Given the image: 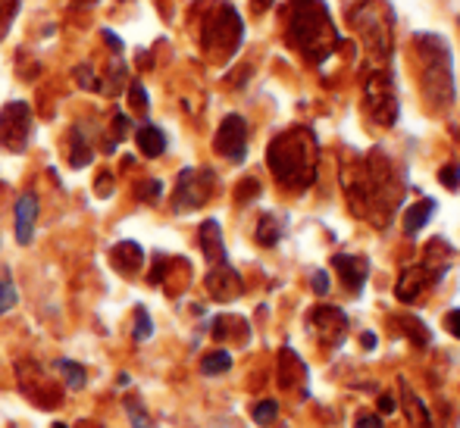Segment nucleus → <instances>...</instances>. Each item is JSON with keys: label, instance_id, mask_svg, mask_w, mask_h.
<instances>
[{"label": "nucleus", "instance_id": "f257e3e1", "mask_svg": "<svg viewBox=\"0 0 460 428\" xmlns=\"http://www.w3.org/2000/svg\"><path fill=\"white\" fill-rule=\"evenodd\" d=\"M285 41L307 63H323L341 48L339 29L332 22L326 0H288L282 6Z\"/></svg>", "mask_w": 460, "mask_h": 428}, {"label": "nucleus", "instance_id": "f03ea898", "mask_svg": "<svg viewBox=\"0 0 460 428\" xmlns=\"http://www.w3.org/2000/svg\"><path fill=\"white\" fill-rule=\"evenodd\" d=\"M316 160H320V144L316 135L304 126L285 128L270 141L267 163L276 181L288 191H307L316 181Z\"/></svg>", "mask_w": 460, "mask_h": 428}, {"label": "nucleus", "instance_id": "7ed1b4c3", "mask_svg": "<svg viewBox=\"0 0 460 428\" xmlns=\"http://www.w3.org/2000/svg\"><path fill=\"white\" fill-rule=\"evenodd\" d=\"M413 60L420 69V91H423L426 103L436 113L448 109L457 97L455 57H451L448 41L436 31H420V35H413Z\"/></svg>", "mask_w": 460, "mask_h": 428}, {"label": "nucleus", "instance_id": "20e7f679", "mask_svg": "<svg viewBox=\"0 0 460 428\" xmlns=\"http://www.w3.org/2000/svg\"><path fill=\"white\" fill-rule=\"evenodd\" d=\"M401 188L404 185H401V175L394 172L392 160H388L385 153L373 151L364 163H360L358 179L348 185V191H351L354 206H358L360 200L367 204L364 216L382 219V216H388V213H394V206H398V200H401Z\"/></svg>", "mask_w": 460, "mask_h": 428}, {"label": "nucleus", "instance_id": "39448f33", "mask_svg": "<svg viewBox=\"0 0 460 428\" xmlns=\"http://www.w3.org/2000/svg\"><path fill=\"white\" fill-rule=\"evenodd\" d=\"M244 41V22L238 16V10L226 0H217L204 10L200 19V50H204L210 60L226 63L238 54Z\"/></svg>", "mask_w": 460, "mask_h": 428}, {"label": "nucleus", "instance_id": "423d86ee", "mask_svg": "<svg viewBox=\"0 0 460 428\" xmlns=\"http://www.w3.org/2000/svg\"><path fill=\"white\" fill-rule=\"evenodd\" d=\"M351 29L360 35L364 50L376 60L392 57V35H394V13L385 0H360L348 16Z\"/></svg>", "mask_w": 460, "mask_h": 428}, {"label": "nucleus", "instance_id": "0eeeda50", "mask_svg": "<svg viewBox=\"0 0 460 428\" xmlns=\"http://www.w3.org/2000/svg\"><path fill=\"white\" fill-rule=\"evenodd\" d=\"M364 107L373 122H379V126H394V119H398V94H394L392 73H385V69L369 73V79L364 85Z\"/></svg>", "mask_w": 460, "mask_h": 428}, {"label": "nucleus", "instance_id": "6e6552de", "mask_svg": "<svg viewBox=\"0 0 460 428\" xmlns=\"http://www.w3.org/2000/svg\"><path fill=\"white\" fill-rule=\"evenodd\" d=\"M31 107L25 100H10L0 109V147L10 153H22L31 141Z\"/></svg>", "mask_w": 460, "mask_h": 428}, {"label": "nucleus", "instance_id": "1a4fd4ad", "mask_svg": "<svg viewBox=\"0 0 460 428\" xmlns=\"http://www.w3.org/2000/svg\"><path fill=\"white\" fill-rule=\"evenodd\" d=\"M217 188V175L213 170H182L172 191V210L176 213H191L198 206H204L213 197Z\"/></svg>", "mask_w": 460, "mask_h": 428}, {"label": "nucleus", "instance_id": "9d476101", "mask_svg": "<svg viewBox=\"0 0 460 428\" xmlns=\"http://www.w3.org/2000/svg\"><path fill=\"white\" fill-rule=\"evenodd\" d=\"M213 147H217L219 157H226L229 163H242L248 157V122L244 116L232 113L219 122V132L213 138Z\"/></svg>", "mask_w": 460, "mask_h": 428}, {"label": "nucleus", "instance_id": "9b49d317", "mask_svg": "<svg viewBox=\"0 0 460 428\" xmlns=\"http://www.w3.org/2000/svg\"><path fill=\"white\" fill-rule=\"evenodd\" d=\"M204 284H207V291H210L213 301H219V303L238 301V297H242V291H244L242 275H238V272L232 269L229 263H217V266H213V269L207 272Z\"/></svg>", "mask_w": 460, "mask_h": 428}, {"label": "nucleus", "instance_id": "f8f14e48", "mask_svg": "<svg viewBox=\"0 0 460 428\" xmlns=\"http://www.w3.org/2000/svg\"><path fill=\"white\" fill-rule=\"evenodd\" d=\"M22 369H29V375H31V385H29V381H22V385H19L25 397H29L31 404L41 406V410H54V406H60L63 391L50 379H44L41 366H38V362H29V366H25V362H22ZM22 369H19V372H22Z\"/></svg>", "mask_w": 460, "mask_h": 428}, {"label": "nucleus", "instance_id": "ddd939ff", "mask_svg": "<svg viewBox=\"0 0 460 428\" xmlns=\"http://www.w3.org/2000/svg\"><path fill=\"white\" fill-rule=\"evenodd\" d=\"M310 326L316 328V335L326 344H339V341H345L348 316L341 313L339 307H316L314 313H310Z\"/></svg>", "mask_w": 460, "mask_h": 428}, {"label": "nucleus", "instance_id": "4468645a", "mask_svg": "<svg viewBox=\"0 0 460 428\" xmlns=\"http://www.w3.org/2000/svg\"><path fill=\"white\" fill-rule=\"evenodd\" d=\"M438 278H442V272H429L426 266H411V269H404V275H401V282H398V297L407 303L417 301V297L423 294L432 282H438Z\"/></svg>", "mask_w": 460, "mask_h": 428}, {"label": "nucleus", "instance_id": "2eb2a0df", "mask_svg": "<svg viewBox=\"0 0 460 428\" xmlns=\"http://www.w3.org/2000/svg\"><path fill=\"white\" fill-rule=\"evenodd\" d=\"M332 266L339 269L341 282L348 284V288L354 291V294H360V288L367 284V275H369V263L367 257H354V254H335L332 257Z\"/></svg>", "mask_w": 460, "mask_h": 428}, {"label": "nucleus", "instance_id": "dca6fc26", "mask_svg": "<svg viewBox=\"0 0 460 428\" xmlns=\"http://www.w3.org/2000/svg\"><path fill=\"white\" fill-rule=\"evenodd\" d=\"M110 266H113L119 275L132 278L135 272L145 266V250H141L138 241H119L110 248Z\"/></svg>", "mask_w": 460, "mask_h": 428}, {"label": "nucleus", "instance_id": "f3484780", "mask_svg": "<svg viewBox=\"0 0 460 428\" xmlns=\"http://www.w3.org/2000/svg\"><path fill=\"white\" fill-rule=\"evenodd\" d=\"M35 223H38V197L29 191L16 200V241L22 248L35 238Z\"/></svg>", "mask_w": 460, "mask_h": 428}, {"label": "nucleus", "instance_id": "a211bd4d", "mask_svg": "<svg viewBox=\"0 0 460 428\" xmlns=\"http://www.w3.org/2000/svg\"><path fill=\"white\" fill-rule=\"evenodd\" d=\"M200 250H204V257L210 259L213 266L217 263H226V244H223V229H219L217 219H207L204 225H200Z\"/></svg>", "mask_w": 460, "mask_h": 428}, {"label": "nucleus", "instance_id": "6ab92c4d", "mask_svg": "<svg viewBox=\"0 0 460 428\" xmlns=\"http://www.w3.org/2000/svg\"><path fill=\"white\" fill-rule=\"evenodd\" d=\"M135 141H138V151L145 153V157H164L166 153V132L160 126H154V122H147V126H141L138 132H135Z\"/></svg>", "mask_w": 460, "mask_h": 428}, {"label": "nucleus", "instance_id": "aec40b11", "mask_svg": "<svg viewBox=\"0 0 460 428\" xmlns=\"http://www.w3.org/2000/svg\"><path fill=\"white\" fill-rule=\"evenodd\" d=\"M92 160H94V151H92V144H88V135L75 126L73 132H69V166H73V170H85Z\"/></svg>", "mask_w": 460, "mask_h": 428}, {"label": "nucleus", "instance_id": "412c9836", "mask_svg": "<svg viewBox=\"0 0 460 428\" xmlns=\"http://www.w3.org/2000/svg\"><path fill=\"white\" fill-rule=\"evenodd\" d=\"M432 213H436V200H432V197H423L420 204H413L411 210H407V216H404V231H407V235H417V231H423L426 223L432 219Z\"/></svg>", "mask_w": 460, "mask_h": 428}, {"label": "nucleus", "instance_id": "4be33fe9", "mask_svg": "<svg viewBox=\"0 0 460 428\" xmlns=\"http://www.w3.org/2000/svg\"><path fill=\"white\" fill-rule=\"evenodd\" d=\"M232 369V354L229 350H210V354H204V360H200V372L204 375H223Z\"/></svg>", "mask_w": 460, "mask_h": 428}, {"label": "nucleus", "instance_id": "5701e85b", "mask_svg": "<svg viewBox=\"0 0 460 428\" xmlns=\"http://www.w3.org/2000/svg\"><path fill=\"white\" fill-rule=\"evenodd\" d=\"M54 369L63 375V381H66L69 388H79V391H82V388L88 385V372L79 366V362H73V360H57Z\"/></svg>", "mask_w": 460, "mask_h": 428}, {"label": "nucleus", "instance_id": "b1692460", "mask_svg": "<svg viewBox=\"0 0 460 428\" xmlns=\"http://www.w3.org/2000/svg\"><path fill=\"white\" fill-rule=\"evenodd\" d=\"M282 231H285L282 223L267 213V216L261 219V225H257V241H261L263 248H276V244L282 241Z\"/></svg>", "mask_w": 460, "mask_h": 428}, {"label": "nucleus", "instance_id": "393cba45", "mask_svg": "<svg viewBox=\"0 0 460 428\" xmlns=\"http://www.w3.org/2000/svg\"><path fill=\"white\" fill-rule=\"evenodd\" d=\"M19 294H16V284H13V275L10 269H4V275H0V316L10 313L13 307H16Z\"/></svg>", "mask_w": 460, "mask_h": 428}, {"label": "nucleus", "instance_id": "a878e982", "mask_svg": "<svg viewBox=\"0 0 460 428\" xmlns=\"http://www.w3.org/2000/svg\"><path fill=\"white\" fill-rule=\"evenodd\" d=\"M135 197L141 200V204H157L160 197H164V181L160 179H145L135 185Z\"/></svg>", "mask_w": 460, "mask_h": 428}, {"label": "nucleus", "instance_id": "bb28decb", "mask_svg": "<svg viewBox=\"0 0 460 428\" xmlns=\"http://www.w3.org/2000/svg\"><path fill=\"white\" fill-rule=\"evenodd\" d=\"M126 413H128V423H132V428H154L151 413L145 410V404H141L138 397L126 400Z\"/></svg>", "mask_w": 460, "mask_h": 428}, {"label": "nucleus", "instance_id": "cd10ccee", "mask_svg": "<svg viewBox=\"0 0 460 428\" xmlns=\"http://www.w3.org/2000/svg\"><path fill=\"white\" fill-rule=\"evenodd\" d=\"M251 416H254L257 425H273L276 416H279V404H276V400H261V404H254Z\"/></svg>", "mask_w": 460, "mask_h": 428}, {"label": "nucleus", "instance_id": "c85d7f7f", "mask_svg": "<svg viewBox=\"0 0 460 428\" xmlns=\"http://www.w3.org/2000/svg\"><path fill=\"white\" fill-rule=\"evenodd\" d=\"M135 341H147L154 335V322H151V316H147V310L145 307H138L135 310Z\"/></svg>", "mask_w": 460, "mask_h": 428}, {"label": "nucleus", "instance_id": "c756f323", "mask_svg": "<svg viewBox=\"0 0 460 428\" xmlns=\"http://www.w3.org/2000/svg\"><path fill=\"white\" fill-rule=\"evenodd\" d=\"M16 13H19V0H0V41H4L6 31H10Z\"/></svg>", "mask_w": 460, "mask_h": 428}, {"label": "nucleus", "instance_id": "7c9ffc66", "mask_svg": "<svg viewBox=\"0 0 460 428\" xmlns=\"http://www.w3.org/2000/svg\"><path fill=\"white\" fill-rule=\"evenodd\" d=\"M128 128H132V119H128L126 113H116L113 116V138L107 141V151H116V144H119V141L126 138Z\"/></svg>", "mask_w": 460, "mask_h": 428}, {"label": "nucleus", "instance_id": "2f4dec72", "mask_svg": "<svg viewBox=\"0 0 460 428\" xmlns=\"http://www.w3.org/2000/svg\"><path fill=\"white\" fill-rule=\"evenodd\" d=\"M107 75H110V82L107 85H101V91L103 94H119V88L126 85V66H122V63H113Z\"/></svg>", "mask_w": 460, "mask_h": 428}, {"label": "nucleus", "instance_id": "473e14b6", "mask_svg": "<svg viewBox=\"0 0 460 428\" xmlns=\"http://www.w3.org/2000/svg\"><path fill=\"white\" fill-rule=\"evenodd\" d=\"M128 107H132L135 113H147V91L141 82H132V85H128Z\"/></svg>", "mask_w": 460, "mask_h": 428}, {"label": "nucleus", "instance_id": "72a5a7b5", "mask_svg": "<svg viewBox=\"0 0 460 428\" xmlns=\"http://www.w3.org/2000/svg\"><path fill=\"white\" fill-rule=\"evenodd\" d=\"M75 82H79L82 88L85 91H97V85H101V79H97V73L92 66H88V63H82V66H75Z\"/></svg>", "mask_w": 460, "mask_h": 428}, {"label": "nucleus", "instance_id": "f704fd0d", "mask_svg": "<svg viewBox=\"0 0 460 428\" xmlns=\"http://www.w3.org/2000/svg\"><path fill=\"white\" fill-rule=\"evenodd\" d=\"M113 188H116L113 172H101L94 179V194H97V197H110V194H113Z\"/></svg>", "mask_w": 460, "mask_h": 428}, {"label": "nucleus", "instance_id": "c9c22d12", "mask_svg": "<svg viewBox=\"0 0 460 428\" xmlns=\"http://www.w3.org/2000/svg\"><path fill=\"white\" fill-rule=\"evenodd\" d=\"M438 179L445 181V188H451V191H457V188H460V166H445V170L438 172Z\"/></svg>", "mask_w": 460, "mask_h": 428}, {"label": "nucleus", "instance_id": "e433bc0d", "mask_svg": "<svg viewBox=\"0 0 460 428\" xmlns=\"http://www.w3.org/2000/svg\"><path fill=\"white\" fill-rule=\"evenodd\" d=\"M261 194V185H257L254 179H244V185L238 188V204H248L251 197H257Z\"/></svg>", "mask_w": 460, "mask_h": 428}, {"label": "nucleus", "instance_id": "4c0bfd02", "mask_svg": "<svg viewBox=\"0 0 460 428\" xmlns=\"http://www.w3.org/2000/svg\"><path fill=\"white\" fill-rule=\"evenodd\" d=\"M314 291H316V294H329V275H326V272H316V275H314Z\"/></svg>", "mask_w": 460, "mask_h": 428}, {"label": "nucleus", "instance_id": "58836bf2", "mask_svg": "<svg viewBox=\"0 0 460 428\" xmlns=\"http://www.w3.org/2000/svg\"><path fill=\"white\" fill-rule=\"evenodd\" d=\"M445 326H448V332L455 335V338H460V310H451L448 319H445Z\"/></svg>", "mask_w": 460, "mask_h": 428}, {"label": "nucleus", "instance_id": "ea45409f", "mask_svg": "<svg viewBox=\"0 0 460 428\" xmlns=\"http://www.w3.org/2000/svg\"><path fill=\"white\" fill-rule=\"evenodd\" d=\"M379 410L382 413H398V397H392V394H382V397H379Z\"/></svg>", "mask_w": 460, "mask_h": 428}, {"label": "nucleus", "instance_id": "a19ab883", "mask_svg": "<svg viewBox=\"0 0 460 428\" xmlns=\"http://www.w3.org/2000/svg\"><path fill=\"white\" fill-rule=\"evenodd\" d=\"M358 428H385V425H382L379 416H369V413H367V416L358 419Z\"/></svg>", "mask_w": 460, "mask_h": 428}, {"label": "nucleus", "instance_id": "79ce46f5", "mask_svg": "<svg viewBox=\"0 0 460 428\" xmlns=\"http://www.w3.org/2000/svg\"><path fill=\"white\" fill-rule=\"evenodd\" d=\"M273 4H276V0H251V6H254V13H267Z\"/></svg>", "mask_w": 460, "mask_h": 428}, {"label": "nucleus", "instance_id": "37998d69", "mask_svg": "<svg viewBox=\"0 0 460 428\" xmlns=\"http://www.w3.org/2000/svg\"><path fill=\"white\" fill-rule=\"evenodd\" d=\"M103 38H107V41L113 44V54H119V50H122V41H119V38H116L113 31H103Z\"/></svg>", "mask_w": 460, "mask_h": 428}, {"label": "nucleus", "instance_id": "c03bdc74", "mask_svg": "<svg viewBox=\"0 0 460 428\" xmlns=\"http://www.w3.org/2000/svg\"><path fill=\"white\" fill-rule=\"evenodd\" d=\"M364 347H376V335H364Z\"/></svg>", "mask_w": 460, "mask_h": 428}, {"label": "nucleus", "instance_id": "a18cd8bd", "mask_svg": "<svg viewBox=\"0 0 460 428\" xmlns=\"http://www.w3.org/2000/svg\"><path fill=\"white\" fill-rule=\"evenodd\" d=\"M75 4H79V6H94L97 0H75Z\"/></svg>", "mask_w": 460, "mask_h": 428}, {"label": "nucleus", "instance_id": "49530a36", "mask_svg": "<svg viewBox=\"0 0 460 428\" xmlns=\"http://www.w3.org/2000/svg\"><path fill=\"white\" fill-rule=\"evenodd\" d=\"M54 428H66V425H63V423H57V425H54Z\"/></svg>", "mask_w": 460, "mask_h": 428}]
</instances>
